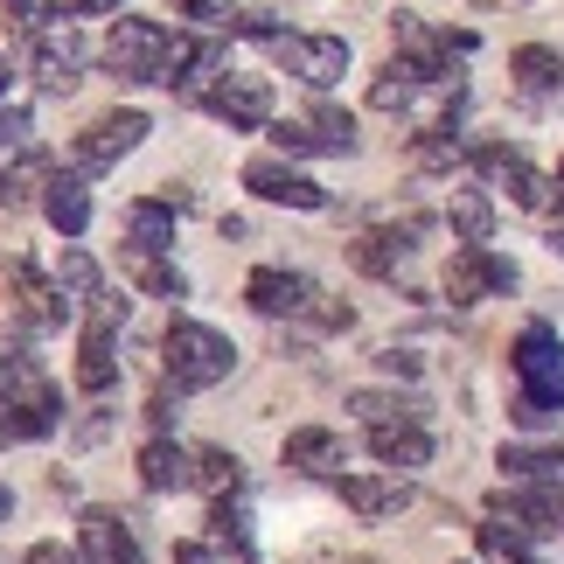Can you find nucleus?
<instances>
[{
	"instance_id": "1",
	"label": "nucleus",
	"mask_w": 564,
	"mask_h": 564,
	"mask_svg": "<svg viewBox=\"0 0 564 564\" xmlns=\"http://www.w3.org/2000/svg\"><path fill=\"white\" fill-rule=\"evenodd\" d=\"M245 307L265 314V321H314V328H349V307H335V300H321V286L307 272H286V265H258L245 279Z\"/></svg>"
},
{
	"instance_id": "2",
	"label": "nucleus",
	"mask_w": 564,
	"mask_h": 564,
	"mask_svg": "<svg viewBox=\"0 0 564 564\" xmlns=\"http://www.w3.org/2000/svg\"><path fill=\"white\" fill-rule=\"evenodd\" d=\"M161 362L167 377H175V390H216L230 370H237V341L224 328H209V321H167L161 335Z\"/></svg>"
},
{
	"instance_id": "3",
	"label": "nucleus",
	"mask_w": 564,
	"mask_h": 564,
	"mask_svg": "<svg viewBox=\"0 0 564 564\" xmlns=\"http://www.w3.org/2000/svg\"><path fill=\"white\" fill-rule=\"evenodd\" d=\"M98 56H105V70H112L119 84H161L167 56H175V29L154 21V14H119Z\"/></svg>"
},
{
	"instance_id": "4",
	"label": "nucleus",
	"mask_w": 564,
	"mask_h": 564,
	"mask_svg": "<svg viewBox=\"0 0 564 564\" xmlns=\"http://www.w3.org/2000/svg\"><path fill=\"white\" fill-rule=\"evenodd\" d=\"M154 133V126H147V112H133V105H126V112H105V119H91L84 126V133H70V175L77 182H91V175H112V167L133 154V147Z\"/></svg>"
},
{
	"instance_id": "5",
	"label": "nucleus",
	"mask_w": 564,
	"mask_h": 564,
	"mask_svg": "<svg viewBox=\"0 0 564 564\" xmlns=\"http://www.w3.org/2000/svg\"><path fill=\"white\" fill-rule=\"evenodd\" d=\"M488 523H502L509 536H523V544H536V536H557L564 530V488L557 481H509L488 495Z\"/></svg>"
},
{
	"instance_id": "6",
	"label": "nucleus",
	"mask_w": 564,
	"mask_h": 564,
	"mask_svg": "<svg viewBox=\"0 0 564 564\" xmlns=\"http://www.w3.org/2000/svg\"><path fill=\"white\" fill-rule=\"evenodd\" d=\"M84 63H91V50H84V29L77 21H50V29L29 35V77L42 98H63L84 84Z\"/></svg>"
},
{
	"instance_id": "7",
	"label": "nucleus",
	"mask_w": 564,
	"mask_h": 564,
	"mask_svg": "<svg viewBox=\"0 0 564 564\" xmlns=\"http://www.w3.org/2000/svg\"><path fill=\"white\" fill-rule=\"evenodd\" d=\"M0 404H14L21 419H29V440H50L63 425V398H56V383H50V370H42L35 356L0 349Z\"/></svg>"
},
{
	"instance_id": "8",
	"label": "nucleus",
	"mask_w": 564,
	"mask_h": 564,
	"mask_svg": "<svg viewBox=\"0 0 564 564\" xmlns=\"http://www.w3.org/2000/svg\"><path fill=\"white\" fill-rule=\"evenodd\" d=\"M265 56L286 77H300L307 91H328V84L349 77V42H341V35H272Z\"/></svg>"
},
{
	"instance_id": "9",
	"label": "nucleus",
	"mask_w": 564,
	"mask_h": 564,
	"mask_svg": "<svg viewBox=\"0 0 564 564\" xmlns=\"http://www.w3.org/2000/svg\"><path fill=\"white\" fill-rule=\"evenodd\" d=\"M488 293H516V265L488 245H460L446 258V300L453 307H481Z\"/></svg>"
},
{
	"instance_id": "10",
	"label": "nucleus",
	"mask_w": 564,
	"mask_h": 564,
	"mask_svg": "<svg viewBox=\"0 0 564 564\" xmlns=\"http://www.w3.org/2000/svg\"><path fill=\"white\" fill-rule=\"evenodd\" d=\"M203 112L224 119L230 133H258V126H272V84L265 77H245V70H224V77L209 84Z\"/></svg>"
},
{
	"instance_id": "11",
	"label": "nucleus",
	"mask_w": 564,
	"mask_h": 564,
	"mask_svg": "<svg viewBox=\"0 0 564 564\" xmlns=\"http://www.w3.org/2000/svg\"><path fill=\"white\" fill-rule=\"evenodd\" d=\"M230 70V56H224V35H175V56H167V70H161V84L175 98H195L203 105L209 98V84Z\"/></svg>"
},
{
	"instance_id": "12",
	"label": "nucleus",
	"mask_w": 564,
	"mask_h": 564,
	"mask_svg": "<svg viewBox=\"0 0 564 564\" xmlns=\"http://www.w3.org/2000/svg\"><path fill=\"white\" fill-rule=\"evenodd\" d=\"M8 286H14V321H21V335H56L63 321H70V293L56 286V279H42L35 265H8Z\"/></svg>"
},
{
	"instance_id": "13",
	"label": "nucleus",
	"mask_w": 564,
	"mask_h": 564,
	"mask_svg": "<svg viewBox=\"0 0 564 564\" xmlns=\"http://www.w3.org/2000/svg\"><path fill=\"white\" fill-rule=\"evenodd\" d=\"M509 370H516V383H523L530 398H551V404H564V349H557V335L544 328V321L516 335V349H509Z\"/></svg>"
},
{
	"instance_id": "14",
	"label": "nucleus",
	"mask_w": 564,
	"mask_h": 564,
	"mask_svg": "<svg viewBox=\"0 0 564 564\" xmlns=\"http://www.w3.org/2000/svg\"><path fill=\"white\" fill-rule=\"evenodd\" d=\"M245 188L258 195V203H279V209H328V188H321L314 175H300L293 161H279V154L245 161Z\"/></svg>"
},
{
	"instance_id": "15",
	"label": "nucleus",
	"mask_w": 564,
	"mask_h": 564,
	"mask_svg": "<svg viewBox=\"0 0 564 564\" xmlns=\"http://www.w3.org/2000/svg\"><path fill=\"white\" fill-rule=\"evenodd\" d=\"M474 167H481L495 188H509V203H516V209H551V182L536 175V167L516 154V147L481 140V147H474Z\"/></svg>"
},
{
	"instance_id": "16",
	"label": "nucleus",
	"mask_w": 564,
	"mask_h": 564,
	"mask_svg": "<svg viewBox=\"0 0 564 564\" xmlns=\"http://www.w3.org/2000/svg\"><path fill=\"white\" fill-rule=\"evenodd\" d=\"M77 557L84 564H140V536L119 509H84L77 516Z\"/></svg>"
},
{
	"instance_id": "17",
	"label": "nucleus",
	"mask_w": 564,
	"mask_h": 564,
	"mask_svg": "<svg viewBox=\"0 0 564 564\" xmlns=\"http://www.w3.org/2000/svg\"><path fill=\"white\" fill-rule=\"evenodd\" d=\"M335 495L362 516V523H383V516L411 509V481H404V474H335Z\"/></svg>"
},
{
	"instance_id": "18",
	"label": "nucleus",
	"mask_w": 564,
	"mask_h": 564,
	"mask_svg": "<svg viewBox=\"0 0 564 564\" xmlns=\"http://www.w3.org/2000/svg\"><path fill=\"white\" fill-rule=\"evenodd\" d=\"M133 467H140V488H154V495H182V488H195V453L175 446V440H147Z\"/></svg>"
},
{
	"instance_id": "19",
	"label": "nucleus",
	"mask_w": 564,
	"mask_h": 564,
	"mask_svg": "<svg viewBox=\"0 0 564 564\" xmlns=\"http://www.w3.org/2000/svg\"><path fill=\"white\" fill-rule=\"evenodd\" d=\"M370 453H377L383 474L432 467V432H425V425H370Z\"/></svg>"
},
{
	"instance_id": "20",
	"label": "nucleus",
	"mask_w": 564,
	"mask_h": 564,
	"mask_svg": "<svg viewBox=\"0 0 564 564\" xmlns=\"http://www.w3.org/2000/svg\"><path fill=\"white\" fill-rule=\"evenodd\" d=\"M209 551H216V564H258V551H251V516H245L237 495L209 502Z\"/></svg>"
},
{
	"instance_id": "21",
	"label": "nucleus",
	"mask_w": 564,
	"mask_h": 564,
	"mask_svg": "<svg viewBox=\"0 0 564 564\" xmlns=\"http://www.w3.org/2000/svg\"><path fill=\"white\" fill-rule=\"evenodd\" d=\"M349 265L370 272V279H398L411 265V224L404 230H362L356 245H349Z\"/></svg>"
},
{
	"instance_id": "22",
	"label": "nucleus",
	"mask_w": 564,
	"mask_h": 564,
	"mask_svg": "<svg viewBox=\"0 0 564 564\" xmlns=\"http://www.w3.org/2000/svg\"><path fill=\"white\" fill-rule=\"evenodd\" d=\"M56 182V161L50 154H42V147H29V154H21V161H8V167H0V209H29V203H42V188H50Z\"/></svg>"
},
{
	"instance_id": "23",
	"label": "nucleus",
	"mask_w": 564,
	"mask_h": 564,
	"mask_svg": "<svg viewBox=\"0 0 564 564\" xmlns=\"http://www.w3.org/2000/svg\"><path fill=\"white\" fill-rule=\"evenodd\" d=\"M349 411L362 425H425V398L419 390H349Z\"/></svg>"
},
{
	"instance_id": "24",
	"label": "nucleus",
	"mask_w": 564,
	"mask_h": 564,
	"mask_svg": "<svg viewBox=\"0 0 564 564\" xmlns=\"http://www.w3.org/2000/svg\"><path fill=\"white\" fill-rule=\"evenodd\" d=\"M42 216H50V230H56V237H84V224H91V188L56 167V182L42 188Z\"/></svg>"
},
{
	"instance_id": "25",
	"label": "nucleus",
	"mask_w": 564,
	"mask_h": 564,
	"mask_svg": "<svg viewBox=\"0 0 564 564\" xmlns=\"http://www.w3.org/2000/svg\"><path fill=\"white\" fill-rule=\"evenodd\" d=\"M279 460H286L293 474H328V467H341V432H328V425H300V432H286Z\"/></svg>"
},
{
	"instance_id": "26",
	"label": "nucleus",
	"mask_w": 564,
	"mask_h": 564,
	"mask_svg": "<svg viewBox=\"0 0 564 564\" xmlns=\"http://www.w3.org/2000/svg\"><path fill=\"white\" fill-rule=\"evenodd\" d=\"M119 265H126V279H133L140 293H154V300H182L188 293V279L167 265V251H133V245H126Z\"/></svg>"
},
{
	"instance_id": "27",
	"label": "nucleus",
	"mask_w": 564,
	"mask_h": 564,
	"mask_svg": "<svg viewBox=\"0 0 564 564\" xmlns=\"http://www.w3.org/2000/svg\"><path fill=\"white\" fill-rule=\"evenodd\" d=\"M126 245H133V251H175V209H167L161 195L133 203V209H126Z\"/></svg>"
},
{
	"instance_id": "28",
	"label": "nucleus",
	"mask_w": 564,
	"mask_h": 564,
	"mask_svg": "<svg viewBox=\"0 0 564 564\" xmlns=\"http://www.w3.org/2000/svg\"><path fill=\"white\" fill-rule=\"evenodd\" d=\"M446 224H453V237H460V245H488V237H495V203H488L481 188H453Z\"/></svg>"
},
{
	"instance_id": "29",
	"label": "nucleus",
	"mask_w": 564,
	"mask_h": 564,
	"mask_svg": "<svg viewBox=\"0 0 564 564\" xmlns=\"http://www.w3.org/2000/svg\"><path fill=\"white\" fill-rule=\"evenodd\" d=\"M495 467H502L509 481H557V474H564V440L557 446H502Z\"/></svg>"
},
{
	"instance_id": "30",
	"label": "nucleus",
	"mask_w": 564,
	"mask_h": 564,
	"mask_svg": "<svg viewBox=\"0 0 564 564\" xmlns=\"http://www.w3.org/2000/svg\"><path fill=\"white\" fill-rule=\"evenodd\" d=\"M509 77L523 84V91H557V84H564V56L551 50V42H523V50L509 56Z\"/></svg>"
},
{
	"instance_id": "31",
	"label": "nucleus",
	"mask_w": 564,
	"mask_h": 564,
	"mask_svg": "<svg viewBox=\"0 0 564 564\" xmlns=\"http://www.w3.org/2000/svg\"><path fill=\"white\" fill-rule=\"evenodd\" d=\"M112 383H119V356H112V341L77 335V390H84V398H105Z\"/></svg>"
},
{
	"instance_id": "32",
	"label": "nucleus",
	"mask_w": 564,
	"mask_h": 564,
	"mask_svg": "<svg viewBox=\"0 0 564 564\" xmlns=\"http://www.w3.org/2000/svg\"><path fill=\"white\" fill-rule=\"evenodd\" d=\"M195 488H209L216 502H224V495L245 488V460H237L230 446H195Z\"/></svg>"
},
{
	"instance_id": "33",
	"label": "nucleus",
	"mask_w": 564,
	"mask_h": 564,
	"mask_svg": "<svg viewBox=\"0 0 564 564\" xmlns=\"http://www.w3.org/2000/svg\"><path fill=\"white\" fill-rule=\"evenodd\" d=\"M419 91H425V77L411 70V63H398V56H390L383 70H377V84H370V105H377V112H404V105L419 98Z\"/></svg>"
},
{
	"instance_id": "34",
	"label": "nucleus",
	"mask_w": 564,
	"mask_h": 564,
	"mask_svg": "<svg viewBox=\"0 0 564 564\" xmlns=\"http://www.w3.org/2000/svg\"><path fill=\"white\" fill-rule=\"evenodd\" d=\"M56 286L70 293V307H84V300H98V293H105V272H98V258H91V251H77V245H63V272H56Z\"/></svg>"
},
{
	"instance_id": "35",
	"label": "nucleus",
	"mask_w": 564,
	"mask_h": 564,
	"mask_svg": "<svg viewBox=\"0 0 564 564\" xmlns=\"http://www.w3.org/2000/svg\"><path fill=\"white\" fill-rule=\"evenodd\" d=\"M411 161H419V167H453V161H460V126L432 119L425 133H411Z\"/></svg>"
},
{
	"instance_id": "36",
	"label": "nucleus",
	"mask_w": 564,
	"mask_h": 564,
	"mask_svg": "<svg viewBox=\"0 0 564 564\" xmlns=\"http://www.w3.org/2000/svg\"><path fill=\"white\" fill-rule=\"evenodd\" d=\"M126 314H133V300L105 286L98 300H84V335H98V341H119V328H126Z\"/></svg>"
},
{
	"instance_id": "37",
	"label": "nucleus",
	"mask_w": 564,
	"mask_h": 564,
	"mask_svg": "<svg viewBox=\"0 0 564 564\" xmlns=\"http://www.w3.org/2000/svg\"><path fill=\"white\" fill-rule=\"evenodd\" d=\"M307 133H314L321 147H328V154H356V119L341 112V105H314Z\"/></svg>"
},
{
	"instance_id": "38",
	"label": "nucleus",
	"mask_w": 564,
	"mask_h": 564,
	"mask_svg": "<svg viewBox=\"0 0 564 564\" xmlns=\"http://www.w3.org/2000/svg\"><path fill=\"white\" fill-rule=\"evenodd\" d=\"M474 536H481V564H544V557H536V544H523V536H509L502 523H481Z\"/></svg>"
},
{
	"instance_id": "39",
	"label": "nucleus",
	"mask_w": 564,
	"mask_h": 564,
	"mask_svg": "<svg viewBox=\"0 0 564 564\" xmlns=\"http://www.w3.org/2000/svg\"><path fill=\"white\" fill-rule=\"evenodd\" d=\"M29 133H35V126H29V112H21V105H0V167L29 154Z\"/></svg>"
},
{
	"instance_id": "40",
	"label": "nucleus",
	"mask_w": 564,
	"mask_h": 564,
	"mask_svg": "<svg viewBox=\"0 0 564 564\" xmlns=\"http://www.w3.org/2000/svg\"><path fill=\"white\" fill-rule=\"evenodd\" d=\"M557 411H564V404H551V398H530V390H516V411H509V419L523 425V432H544V425L557 419Z\"/></svg>"
},
{
	"instance_id": "41",
	"label": "nucleus",
	"mask_w": 564,
	"mask_h": 564,
	"mask_svg": "<svg viewBox=\"0 0 564 564\" xmlns=\"http://www.w3.org/2000/svg\"><path fill=\"white\" fill-rule=\"evenodd\" d=\"M272 140H279V161H286V154H328L307 126H272Z\"/></svg>"
},
{
	"instance_id": "42",
	"label": "nucleus",
	"mask_w": 564,
	"mask_h": 564,
	"mask_svg": "<svg viewBox=\"0 0 564 564\" xmlns=\"http://www.w3.org/2000/svg\"><path fill=\"white\" fill-rule=\"evenodd\" d=\"M21 564H84V557H77V544H56V536H50V544L21 551Z\"/></svg>"
},
{
	"instance_id": "43",
	"label": "nucleus",
	"mask_w": 564,
	"mask_h": 564,
	"mask_svg": "<svg viewBox=\"0 0 564 564\" xmlns=\"http://www.w3.org/2000/svg\"><path fill=\"white\" fill-rule=\"evenodd\" d=\"M377 370H383V377H419L425 362L411 356V349H383V356H377Z\"/></svg>"
},
{
	"instance_id": "44",
	"label": "nucleus",
	"mask_w": 564,
	"mask_h": 564,
	"mask_svg": "<svg viewBox=\"0 0 564 564\" xmlns=\"http://www.w3.org/2000/svg\"><path fill=\"white\" fill-rule=\"evenodd\" d=\"M21 440H29V419H21L14 404H0V453H8V446H21Z\"/></svg>"
},
{
	"instance_id": "45",
	"label": "nucleus",
	"mask_w": 564,
	"mask_h": 564,
	"mask_svg": "<svg viewBox=\"0 0 564 564\" xmlns=\"http://www.w3.org/2000/svg\"><path fill=\"white\" fill-rule=\"evenodd\" d=\"M147 419H154V440H167V425H175V398L154 390V404H147Z\"/></svg>"
},
{
	"instance_id": "46",
	"label": "nucleus",
	"mask_w": 564,
	"mask_h": 564,
	"mask_svg": "<svg viewBox=\"0 0 564 564\" xmlns=\"http://www.w3.org/2000/svg\"><path fill=\"white\" fill-rule=\"evenodd\" d=\"M175 564H216L209 544H175Z\"/></svg>"
},
{
	"instance_id": "47",
	"label": "nucleus",
	"mask_w": 564,
	"mask_h": 564,
	"mask_svg": "<svg viewBox=\"0 0 564 564\" xmlns=\"http://www.w3.org/2000/svg\"><path fill=\"white\" fill-rule=\"evenodd\" d=\"M8 516H14V488L0 481V523H8Z\"/></svg>"
},
{
	"instance_id": "48",
	"label": "nucleus",
	"mask_w": 564,
	"mask_h": 564,
	"mask_svg": "<svg viewBox=\"0 0 564 564\" xmlns=\"http://www.w3.org/2000/svg\"><path fill=\"white\" fill-rule=\"evenodd\" d=\"M8 77H14V70H8V56H0V105H8Z\"/></svg>"
}]
</instances>
